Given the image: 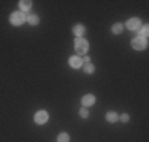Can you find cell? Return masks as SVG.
I'll list each match as a JSON object with an SVG mask.
<instances>
[{
  "label": "cell",
  "mask_w": 149,
  "mask_h": 142,
  "mask_svg": "<svg viewBox=\"0 0 149 142\" xmlns=\"http://www.w3.org/2000/svg\"><path fill=\"white\" fill-rule=\"evenodd\" d=\"M24 21H26V14L22 11H16L10 16V22L13 26H21V24H24Z\"/></svg>",
  "instance_id": "cell-2"
},
{
  "label": "cell",
  "mask_w": 149,
  "mask_h": 142,
  "mask_svg": "<svg viewBox=\"0 0 149 142\" xmlns=\"http://www.w3.org/2000/svg\"><path fill=\"white\" fill-rule=\"evenodd\" d=\"M120 120H122L124 123H127L129 122V115H127V114H122V115H120Z\"/></svg>",
  "instance_id": "cell-17"
},
{
  "label": "cell",
  "mask_w": 149,
  "mask_h": 142,
  "mask_svg": "<svg viewBox=\"0 0 149 142\" xmlns=\"http://www.w3.org/2000/svg\"><path fill=\"white\" fill-rule=\"evenodd\" d=\"M79 115L83 117V119H87V117H89V111H87L86 108H81L79 109Z\"/></svg>",
  "instance_id": "cell-15"
},
{
  "label": "cell",
  "mask_w": 149,
  "mask_h": 142,
  "mask_svg": "<svg viewBox=\"0 0 149 142\" xmlns=\"http://www.w3.org/2000/svg\"><path fill=\"white\" fill-rule=\"evenodd\" d=\"M35 123H38V125H43V123L48 122V112L46 111H38L35 114Z\"/></svg>",
  "instance_id": "cell-4"
},
{
  "label": "cell",
  "mask_w": 149,
  "mask_h": 142,
  "mask_svg": "<svg viewBox=\"0 0 149 142\" xmlns=\"http://www.w3.org/2000/svg\"><path fill=\"white\" fill-rule=\"evenodd\" d=\"M74 49H76V54H86L89 51V43L84 38H76L74 41Z\"/></svg>",
  "instance_id": "cell-1"
},
{
  "label": "cell",
  "mask_w": 149,
  "mask_h": 142,
  "mask_svg": "<svg viewBox=\"0 0 149 142\" xmlns=\"http://www.w3.org/2000/svg\"><path fill=\"white\" fill-rule=\"evenodd\" d=\"M27 22L32 24V26H37L38 22H40V19H38V16H35V14H32V16H27Z\"/></svg>",
  "instance_id": "cell-11"
},
{
  "label": "cell",
  "mask_w": 149,
  "mask_h": 142,
  "mask_svg": "<svg viewBox=\"0 0 149 142\" xmlns=\"http://www.w3.org/2000/svg\"><path fill=\"white\" fill-rule=\"evenodd\" d=\"M111 30H113V33H120V32L124 30V26H122V24H114Z\"/></svg>",
  "instance_id": "cell-12"
},
{
  "label": "cell",
  "mask_w": 149,
  "mask_h": 142,
  "mask_svg": "<svg viewBox=\"0 0 149 142\" xmlns=\"http://www.w3.org/2000/svg\"><path fill=\"white\" fill-rule=\"evenodd\" d=\"M118 119H119V115L116 112H108V114H106V120H108L109 123H114Z\"/></svg>",
  "instance_id": "cell-10"
},
{
  "label": "cell",
  "mask_w": 149,
  "mask_h": 142,
  "mask_svg": "<svg viewBox=\"0 0 149 142\" xmlns=\"http://www.w3.org/2000/svg\"><path fill=\"white\" fill-rule=\"evenodd\" d=\"M148 26H144L143 28H141V38H143V40H148V35H149V30H148Z\"/></svg>",
  "instance_id": "cell-14"
},
{
  "label": "cell",
  "mask_w": 149,
  "mask_h": 142,
  "mask_svg": "<svg viewBox=\"0 0 149 142\" xmlns=\"http://www.w3.org/2000/svg\"><path fill=\"white\" fill-rule=\"evenodd\" d=\"M84 32H86V28H84L83 26H79V24L73 27V33L76 35V37H83V35H84Z\"/></svg>",
  "instance_id": "cell-8"
},
{
  "label": "cell",
  "mask_w": 149,
  "mask_h": 142,
  "mask_svg": "<svg viewBox=\"0 0 149 142\" xmlns=\"http://www.w3.org/2000/svg\"><path fill=\"white\" fill-rule=\"evenodd\" d=\"M146 46H148V41L143 40L141 37L133 38V41H132V48L133 49H136V51H143V49H146Z\"/></svg>",
  "instance_id": "cell-3"
},
{
  "label": "cell",
  "mask_w": 149,
  "mask_h": 142,
  "mask_svg": "<svg viewBox=\"0 0 149 142\" xmlns=\"http://www.w3.org/2000/svg\"><path fill=\"white\" fill-rule=\"evenodd\" d=\"M83 106L84 108H89V106H92L95 103V97L94 95H86V97H83Z\"/></svg>",
  "instance_id": "cell-7"
},
{
  "label": "cell",
  "mask_w": 149,
  "mask_h": 142,
  "mask_svg": "<svg viewBox=\"0 0 149 142\" xmlns=\"http://www.w3.org/2000/svg\"><path fill=\"white\" fill-rule=\"evenodd\" d=\"M19 6H21V10H22V11H27V10H30L32 2H29V0H21V2H19Z\"/></svg>",
  "instance_id": "cell-9"
},
{
  "label": "cell",
  "mask_w": 149,
  "mask_h": 142,
  "mask_svg": "<svg viewBox=\"0 0 149 142\" xmlns=\"http://www.w3.org/2000/svg\"><path fill=\"white\" fill-rule=\"evenodd\" d=\"M84 71H86L87 74H91V73H94V65L92 63H87L86 66H84Z\"/></svg>",
  "instance_id": "cell-16"
},
{
  "label": "cell",
  "mask_w": 149,
  "mask_h": 142,
  "mask_svg": "<svg viewBox=\"0 0 149 142\" xmlns=\"http://www.w3.org/2000/svg\"><path fill=\"white\" fill-rule=\"evenodd\" d=\"M140 27H141V22L136 17H132V19L127 21V28H130V30H138Z\"/></svg>",
  "instance_id": "cell-5"
},
{
  "label": "cell",
  "mask_w": 149,
  "mask_h": 142,
  "mask_svg": "<svg viewBox=\"0 0 149 142\" xmlns=\"http://www.w3.org/2000/svg\"><path fill=\"white\" fill-rule=\"evenodd\" d=\"M83 63H86V65H87V63H91V59H89V57H84V59H83Z\"/></svg>",
  "instance_id": "cell-18"
},
{
  "label": "cell",
  "mask_w": 149,
  "mask_h": 142,
  "mask_svg": "<svg viewBox=\"0 0 149 142\" xmlns=\"http://www.w3.org/2000/svg\"><path fill=\"white\" fill-rule=\"evenodd\" d=\"M57 141H59V142H68V141H70V136H68L67 133H62V134H59Z\"/></svg>",
  "instance_id": "cell-13"
},
{
  "label": "cell",
  "mask_w": 149,
  "mask_h": 142,
  "mask_svg": "<svg viewBox=\"0 0 149 142\" xmlns=\"http://www.w3.org/2000/svg\"><path fill=\"white\" fill-rule=\"evenodd\" d=\"M68 63H70V66H72V68H81V65H83V60H81L78 55H73V57H70Z\"/></svg>",
  "instance_id": "cell-6"
}]
</instances>
